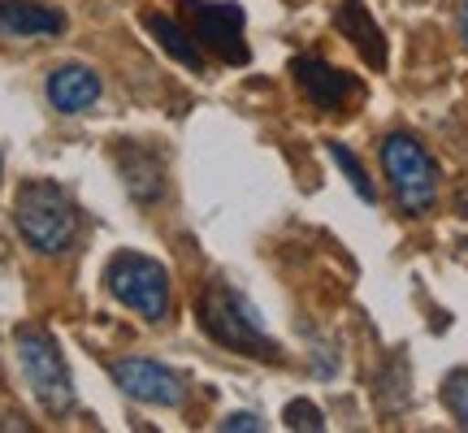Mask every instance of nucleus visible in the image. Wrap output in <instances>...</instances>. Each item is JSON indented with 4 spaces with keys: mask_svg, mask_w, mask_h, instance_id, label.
<instances>
[{
    "mask_svg": "<svg viewBox=\"0 0 468 433\" xmlns=\"http://www.w3.org/2000/svg\"><path fill=\"white\" fill-rule=\"evenodd\" d=\"M196 321H200V330L226 351H239V355H251V360H278V355H282L278 343L265 333L256 308L226 282H208V290H204L200 303H196Z\"/></svg>",
    "mask_w": 468,
    "mask_h": 433,
    "instance_id": "f257e3e1",
    "label": "nucleus"
},
{
    "mask_svg": "<svg viewBox=\"0 0 468 433\" xmlns=\"http://www.w3.org/2000/svg\"><path fill=\"white\" fill-rule=\"evenodd\" d=\"M14 221L17 234L44 256H61L79 238V208L69 200V191H61L48 178H31L17 186Z\"/></svg>",
    "mask_w": 468,
    "mask_h": 433,
    "instance_id": "f03ea898",
    "label": "nucleus"
},
{
    "mask_svg": "<svg viewBox=\"0 0 468 433\" xmlns=\"http://www.w3.org/2000/svg\"><path fill=\"white\" fill-rule=\"evenodd\" d=\"M14 351H17V364H22V377H27L35 399L44 403V412L66 417L74 407V382H69V368L61 360L57 338L44 325H17Z\"/></svg>",
    "mask_w": 468,
    "mask_h": 433,
    "instance_id": "7ed1b4c3",
    "label": "nucleus"
},
{
    "mask_svg": "<svg viewBox=\"0 0 468 433\" xmlns=\"http://www.w3.org/2000/svg\"><path fill=\"white\" fill-rule=\"evenodd\" d=\"M382 169H386V183L395 191V200H399L403 213L412 216H425L434 208L438 200V165L434 156L420 148V139L412 134H386L382 139Z\"/></svg>",
    "mask_w": 468,
    "mask_h": 433,
    "instance_id": "20e7f679",
    "label": "nucleus"
},
{
    "mask_svg": "<svg viewBox=\"0 0 468 433\" xmlns=\"http://www.w3.org/2000/svg\"><path fill=\"white\" fill-rule=\"evenodd\" d=\"M104 286L117 303H126L144 321L169 317V273L161 260L139 256V251H117L104 265Z\"/></svg>",
    "mask_w": 468,
    "mask_h": 433,
    "instance_id": "39448f33",
    "label": "nucleus"
},
{
    "mask_svg": "<svg viewBox=\"0 0 468 433\" xmlns=\"http://www.w3.org/2000/svg\"><path fill=\"white\" fill-rule=\"evenodd\" d=\"M186 22L196 44L208 48L226 66H248V44H243V9L226 0H183Z\"/></svg>",
    "mask_w": 468,
    "mask_h": 433,
    "instance_id": "423d86ee",
    "label": "nucleus"
},
{
    "mask_svg": "<svg viewBox=\"0 0 468 433\" xmlns=\"http://www.w3.org/2000/svg\"><path fill=\"white\" fill-rule=\"evenodd\" d=\"M109 377L122 395H131L139 403H152V407H183L186 403V382L174 373V368L156 364V360H144V355H122L109 364Z\"/></svg>",
    "mask_w": 468,
    "mask_h": 433,
    "instance_id": "0eeeda50",
    "label": "nucleus"
},
{
    "mask_svg": "<svg viewBox=\"0 0 468 433\" xmlns=\"http://www.w3.org/2000/svg\"><path fill=\"white\" fill-rule=\"evenodd\" d=\"M291 74H295L300 91L308 96V104L321 109V113H343L351 96H360L356 79L343 74V69H335L330 61H321V57H295V61H291Z\"/></svg>",
    "mask_w": 468,
    "mask_h": 433,
    "instance_id": "6e6552de",
    "label": "nucleus"
},
{
    "mask_svg": "<svg viewBox=\"0 0 468 433\" xmlns=\"http://www.w3.org/2000/svg\"><path fill=\"white\" fill-rule=\"evenodd\" d=\"M117 165H122V183L131 191V200H139V204L161 200V191H165V161H161L156 148L126 139L122 152H117Z\"/></svg>",
    "mask_w": 468,
    "mask_h": 433,
    "instance_id": "1a4fd4ad",
    "label": "nucleus"
},
{
    "mask_svg": "<svg viewBox=\"0 0 468 433\" xmlns=\"http://www.w3.org/2000/svg\"><path fill=\"white\" fill-rule=\"evenodd\" d=\"M48 104L57 109V113H87L91 104L101 100V74L91 66H57L48 74Z\"/></svg>",
    "mask_w": 468,
    "mask_h": 433,
    "instance_id": "9d476101",
    "label": "nucleus"
},
{
    "mask_svg": "<svg viewBox=\"0 0 468 433\" xmlns=\"http://www.w3.org/2000/svg\"><path fill=\"white\" fill-rule=\"evenodd\" d=\"M66 17L48 9V5H31V0H0V39H44V35H61Z\"/></svg>",
    "mask_w": 468,
    "mask_h": 433,
    "instance_id": "9b49d317",
    "label": "nucleus"
},
{
    "mask_svg": "<svg viewBox=\"0 0 468 433\" xmlns=\"http://www.w3.org/2000/svg\"><path fill=\"white\" fill-rule=\"evenodd\" d=\"M335 26L347 35L356 52L365 57L373 69H386V39H382V26L373 22V14L365 9V0H343L335 14Z\"/></svg>",
    "mask_w": 468,
    "mask_h": 433,
    "instance_id": "f8f14e48",
    "label": "nucleus"
},
{
    "mask_svg": "<svg viewBox=\"0 0 468 433\" xmlns=\"http://www.w3.org/2000/svg\"><path fill=\"white\" fill-rule=\"evenodd\" d=\"M144 26H148V35L161 44V48L178 61V66L186 69H204V48L196 44V35L186 31L178 17H165V14H144Z\"/></svg>",
    "mask_w": 468,
    "mask_h": 433,
    "instance_id": "ddd939ff",
    "label": "nucleus"
},
{
    "mask_svg": "<svg viewBox=\"0 0 468 433\" xmlns=\"http://www.w3.org/2000/svg\"><path fill=\"white\" fill-rule=\"evenodd\" d=\"M330 161H335L338 169H343V174H347V183H351V191H356V195H360V200L365 204H378V191H373V183H368V174H365V165H360V161H356V156H351L347 148H343V143H330Z\"/></svg>",
    "mask_w": 468,
    "mask_h": 433,
    "instance_id": "4468645a",
    "label": "nucleus"
},
{
    "mask_svg": "<svg viewBox=\"0 0 468 433\" xmlns=\"http://www.w3.org/2000/svg\"><path fill=\"white\" fill-rule=\"evenodd\" d=\"M442 403H447V412L455 417V425L468 429V364L447 373V382H442Z\"/></svg>",
    "mask_w": 468,
    "mask_h": 433,
    "instance_id": "2eb2a0df",
    "label": "nucleus"
},
{
    "mask_svg": "<svg viewBox=\"0 0 468 433\" xmlns=\"http://www.w3.org/2000/svg\"><path fill=\"white\" fill-rule=\"evenodd\" d=\"M286 425L291 429H325V417H321V407H313L308 399H295V403H286Z\"/></svg>",
    "mask_w": 468,
    "mask_h": 433,
    "instance_id": "dca6fc26",
    "label": "nucleus"
},
{
    "mask_svg": "<svg viewBox=\"0 0 468 433\" xmlns=\"http://www.w3.org/2000/svg\"><path fill=\"white\" fill-rule=\"evenodd\" d=\"M221 429H265V425L251 417V412H230V417L221 420Z\"/></svg>",
    "mask_w": 468,
    "mask_h": 433,
    "instance_id": "f3484780",
    "label": "nucleus"
},
{
    "mask_svg": "<svg viewBox=\"0 0 468 433\" xmlns=\"http://www.w3.org/2000/svg\"><path fill=\"white\" fill-rule=\"evenodd\" d=\"M460 35H464V44H468V0L460 5Z\"/></svg>",
    "mask_w": 468,
    "mask_h": 433,
    "instance_id": "a211bd4d",
    "label": "nucleus"
},
{
    "mask_svg": "<svg viewBox=\"0 0 468 433\" xmlns=\"http://www.w3.org/2000/svg\"><path fill=\"white\" fill-rule=\"evenodd\" d=\"M460 208H464V216H468V191H460Z\"/></svg>",
    "mask_w": 468,
    "mask_h": 433,
    "instance_id": "6ab92c4d",
    "label": "nucleus"
},
{
    "mask_svg": "<svg viewBox=\"0 0 468 433\" xmlns=\"http://www.w3.org/2000/svg\"><path fill=\"white\" fill-rule=\"evenodd\" d=\"M464 248H468V243H464Z\"/></svg>",
    "mask_w": 468,
    "mask_h": 433,
    "instance_id": "aec40b11",
    "label": "nucleus"
}]
</instances>
